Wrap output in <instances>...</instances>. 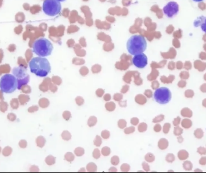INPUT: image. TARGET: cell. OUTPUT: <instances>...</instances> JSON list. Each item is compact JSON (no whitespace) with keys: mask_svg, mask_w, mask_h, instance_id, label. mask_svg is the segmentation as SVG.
<instances>
[{"mask_svg":"<svg viewBox=\"0 0 206 173\" xmlns=\"http://www.w3.org/2000/svg\"><path fill=\"white\" fill-rule=\"evenodd\" d=\"M30 71L39 77H45L51 71V66L48 60L45 58L34 57L29 62Z\"/></svg>","mask_w":206,"mask_h":173,"instance_id":"1","label":"cell"},{"mask_svg":"<svg viewBox=\"0 0 206 173\" xmlns=\"http://www.w3.org/2000/svg\"><path fill=\"white\" fill-rule=\"evenodd\" d=\"M192 125V122L190 120L187 118H184L181 121V126L185 129H189Z\"/></svg>","mask_w":206,"mask_h":173,"instance_id":"14","label":"cell"},{"mask_svg":"<svg viewBox=\"0 0 206 173\" xmlns=\"http://www.w3.org/2000/svg\"><path fill=\"white\" fill-rule=\"evenodd\" d=\"M170 127H171V125H170L169 123H166L163 127V132L165 133H168Z\"/></svg>","mask_w":206,"mask_h":173,"instance_id":"25","label":"cell"},{"mask_svg":"<svg viewBox=\"0 0 206 173\" xmlns=\"http://www.w3.org/2000/svg\"><path fill=\"white\" fill-rule=\"evenodd\" d=\"M204 48L205 51H206V44L204 45Z\"/></svg>","mask_w":206,"mask_h":173,"instance_id":"42","label":"cell"},{"mask_svg":"<svg viewBox=\"0 0 206 173\" xmlns=\"http://www.w3.org/2000/svg\"><path fill=\"white\" fill-rule=\"evenodd\" d=\"M62 6L57 0H44L42 5L43 12L45 15L50 16H55L61 12Z\"/></svg>","mask_w":206,"mask_h":173,"instance_id":"5","label":"cell"},{"mask_svg":"<svg viewBox=\"0 0 206 173\" xmlns=\"http://www.w3.org/2000/svg\"><path fill=\"white\" fill-rule=\"evenodd\" d=\"M194 26L195 27H201L202 31L206 33V17L204 16H200L194 21Z\"/></svg>","mask_w":206,"mask_h":173,"instance_id":"10","label":"cell"},{"mask_svg":"<svg viewBox=\"0 0 206 173\" xmlns=\"http://www.w3.org/2000/svg\"><path fill=\"white\" fill-rule=\"evenodd\" d=\"M183 63H182L181 61H178L177 63V68L178 69H181L182 68H183Z\"/></svg>","mask_w":206,"mask_h":173,"instance_id":"31","label":"cell"},{"mask_svg":"<svg viewBox=\"0 0 206 173\" xmlns=\"http://www.w3.org/2000/svg\"><path fill=\"white\" fill-rule=\"evenodd\" d=\"M200 90H201L202 92H203V93H206V83H205V84H202V85H201V86H200Z\"/></svg>","mask_w":206,"mask_h":173,"instance_id":"30","label":"cell"},{"mask_svg":"<svg viewBox=\"0 0 206 173\" xmlns=\"http://www.w3.org/2000/svg\"><path fill=\"white\" fill-rule=\"evenodd\" d=\"M160 129H161V127H160V126L159 125V124H157V126L155 127V131H157V132H159V131H160Z\"/></svg>","mask_w":206,"mask_h":173,"instance_id":"34","label":"cell"},{"mask_svg":"<svg viewBox=\"0 0 206 173\" xmlns=\"http://www.w3.org/2000/svg\"><path fill=\"white\" fill-rule=\"evenodd\" d=\"M166 160L168 162H172L175 160V156L174 155L172 154H169L167 156H166Z\"/></svg>","mask_w":206,"mask_h":173,"instance_id":"23","label":"cell"},{"mask_svg":"<svg viewBox=\"0 0 206 173\" xmlns=\"http://www.w3.org/2000/svg\"><path fill=\"white\" fill-rule=\"evenodd\" d=\"M183 129L180 127L178 126V125L174 129V135L176 136L181 135L183 133Z\"/></svg>","mask_w":206,"mask_h":173,"instance_id":"19","label":"cell"},{"mask_svg":"<svg viewBox=\"0 0 206 173\" xmlns=\"http://www.w3.org/2000/svg\"><path fill=\"white\" fill-rule=\"evenodd\" d=\"M199 162H200V163L201 165H205L206 164V156H203V157H201V158L200 159V161H199Z\"/></svg>","mask_w":206,"mask_h":173,"instance_id":"28","label":"cell"},{"mask_svg":"<svg viewBox=\"0 0 206 173\" xmlns=\"http://www.w3.org/2000/svg\"><path fill=\"white\" fill-rule=\"evenodd\" d=\"M197 152L200 155H206V149L204 147H200L197 150Z\"/></svg>","mask_w":206,"mask_h":173,"instance_id":"22","label":"cell"},{"mask_svg":"<svg viewBox=\"0 0 206 173\" xmlns=\"http://www.w3.org/2000/svg\"><path fill=\"white\" fill-rule=\"evenodd\" d=\"M184 67L185 68V69L187 70H188L191 69L192 65H191V63H190V61H186V62L185 63V64H184Z\"/></svg>","mask_w":206,"mask_h":173,"instance_id":"27","label":"cell"},{"mask_svg":"<svg viewBox=\"0 0 206 173\" xmlns=\"http://www.w3.org/2000/svg\"><path fill=\"white\" fill-rule=\"evenodd\" d=\"M147 43L145 37L141 35H132L127 43L128 52L133 55L143 53L146 50Z\"/></svg>","mask_w":206,"mask_h":173,"instance_id":"2","label":"cell"},{"mask_svg":"<svg viewBox=\"0 0 206 173\" xmlns=\"http://www.w3.org/2000/svg\"><path fill=\"white\" fill-rule=\"evenodd\" d=\"M174 68H175L174 63L173 62H171L169 66V69L171 70H172V69H174Z\"/></svg>","mask_w":206,"mask_h":173,"instance_id":"33","label":"cell"},{"mask_svg":"<svg viewBox=\"0 0 206 173\" xmlns=\"http://www.w3.org/2000/svg\"><path fill=\"white\" fill-rule=\"evenodd\" d=\"M193 1H195V2H200V1H203V0H193Z\"/></svg>","mask_w":206,"mask_h":173,"instance_id":"39","label":"cell"},{"mask_svg":"<svg viewBox=\"0 0 206 173\" xmlns=\"http://www.w3.org/2000/svg\"><path fill=\"white\" fill-rule=\"evenodd\" d=\"M57 1H59L60 2H63L65 1H66V0H57Z\"/></svg>","mask_w":206,"mask_h":173,"instance_id":"41","label":"cell"},{"mask_svg":"<svg viewBox=\"0 0 206 173\" xmlns=\"http://www.w3.org/2000/svg\"><path fill=\"white\" fill-rule=\"evenodd\" d=\"M159 144H159V147H160V149H166L168 147V141L166 140V139H162Z\"/></svg>","mask_w":206,"mask_h":173,"instance_id":"18","label":"cell"},{"mask_svg":"<svg viewBox=\"0 0 206 173\" xmlns=\"http://www.w3.org/2000/svg\"><path fill=\"white\" fill-rule=\"evenodd\" d=\"M133 64L138 68H144L147 65L148 58L145 54H137L134 56L132 59Z\"/></svg>","mask_w":206,"mask_h":173,"instance_id":"8","label":"cell"},{"mask_svg":"<svg viewBox=\"0 0 206 173\" xmlns=\"http://www.w3.org/2000/svg\"><path fill=\"white\" fill-rule=\"evenodd\" d=\"M194 135L198 139H201L204 136V132L201 129H196L194 132Z\"/></svg>","mask_w":206,"mask_h":173,"instance_id":"15","label":"cell"},{"mask_svg":"<svg viewBox=\"0 0 206 173\" xmlns=\"http://www.w3.org/2000/svg\"><path fill=\"white\" fill-rule=\"evenodd\" d=\"M164 14L169 18L175 16L179 11V6L176 2L171 1L168 3L163 9Z\"/></svg>","mask_w":206,"mask_h":173,"instance_id":"7","label":"cell"},{"mask_svg":"<svg viewBox=\"0 0 206 173\" xmlns=\"http://www.w3.org/2000/svg\"><path fill=\"white\" fill-rule=\"evenodd\" d=\"M204 80L206 81V73L204 75Z\"/></svg>","mask_w":206,"mask_h":173,"instance_id":"40","label":"cell"},{"mask_svg":"<svg viewBox=\"0 0 206 173\" xmlns=\"http://www.w3.org/2000/svg\"><path fill=\"white\" fill-rule=\"evenodd\" d=\"M177 139H178V141L180 143H181L183 141V138L181 135H179V137H178Z\"/></svg>","mask_w":206,"mask_h":173,"instance_id":"35","label":"cell"},{"mask_svg":"<svg viewBox=\"0 0 206 173\" xmlns=\"http://www.w3.org/2000/svg\"><path fill=\"white\" fill-rule=\"evenodd\" d=\"M18 80L15 76L6 74L0 79V88L3 92L11 93L18 88Z\"/></svg>","mask_w":206,"mask_h":173,"instance_id":"4","label":"cell"},{"mask_svg":"<svg viewBox=\"0 0 206 173\" xmlns=\"http://www.w3.org/2000/svg\"><path fill=\"white\" fill-rule=\"evenodd\" d=\"M184 95L187 98H192L194 96V92L192 90H187L184 93Z\"/></svg>","mask_w":206,"mask_h":173,"instance_id":"21","label":"cell"},{"mask_svg":"<svg viewBox=\"0 0 206 173\" xmlns=\"http://www.w3.org/2000/svg\"><path fill=\"white\" fill-rule=\"evenodd\" d=\"M13 73L18 79H23L27 76V68L23 66H19L13 69Z\"/></svg>","mask_w":206,"mask_h":173,"instance_id":"9","label":"cell"},{"mask_svg":"<svg viewBox=\"0 0 206 173\" xmlns=\"http://www.w3.org/2000/svg\"><path fill=\"white\" fill-rule=\"evenodd\" d=\"M194 66H195V68L198 70L200 72H202L206 69V63H201L199 60H197V61H195V63H194Z\"/></svg>","mask_w":206,"mask_h":173,"instance_id":"11","label":"cell"},{"mask_svg":"<svg viewBox=\"0 0 206 173\" xmlns=\"http://www.w3.org/2000/svg\"><path fill=\"white\" fill-rule=\"evenodd\" d=\"M180 121H181V118L180 117H177V118H175L174 120L173 121L174 125L175 126H178V124L180 123Z\"/></svg>","mask_w":206,"mask_h":173,"instance_id":"26","label":"cell"},{"mask_svg":"<svg viewBox=\"0 0 206 173\" xmlns=\"http://www.w3.org/2000/svg\"><path fill=\"white\" fill-rule=\"evenodd\" d=\"M175 41V43H174L175 46L176 47H180V43H179V41H177V40H176V41Z\"/></svg>","mask_w":206,"mask_h":173,"instance_id":"36","label":"cell"},{"mask_svg":"<svg viewBox=\"0 0 206 173\" xmlns=\"http://www.w3.org/2000/svg\"><path fill=\"white\" fill-rule=\"evenodd\" d=\"M164 118V116L163 115H159V117H157L156 118H155V119L153 121L154 122H159V121H161Z\"/></svg>","mask_w":206,"mask_h":173,"instance_id":"29","label":"cell"},{"mask_svg":"<svg viewBox=\"0 0 206 173\" xmlns=\"http://www.w3.org/2000/svg\"><path fill=\"white\" fill-rule=\"evenodd\" d=\"M175 79V76L174 75H170L168 78H166L165 76L162 77L161 79L164 83H171Z\"/></svg>","mask_w":206,"mask_h":173,"instance_id":"17","label":"cell"},{"mask_svg":"<svg viewBox=\"0 0 206 173\" xmlns=\"http://www.w3.org/2000/svg\"><path fill=\"white\" fill-rule=\"evenodd\" d=\"M171 92L166 87H161L156 90L154 93V98L156 101L160 104H166L171 99Z\"/></svg>","mask_w":206,"mask_h":173,"instance_id":"6","label":"cell"},{"mask_svg":"<svg viewBox=\"0 0 206 173\" xmlns=\"http://www.w3.org/2000/svg\"><path fill=\"white\" fill-rule=\"evenodd\" d=\"M183 168H184V169H185V170H187V171L191 170V169H192V167H193L192 163H191V162H190V161H185V162L183 163Z\"/></svg>","mask_w":206,"mask_h":173,"instance_id":"16","label":"cell"},{"mask_svg":"<svg viewBox=\"0 0 206 173\" xmlns=\"http://www.w3.org/2000/svg\"><path fill=\"white\" fill-rule=\"evenodd\" d=\"M178 157L180 160H186L189 157V153L185 150H181L178 153Z\"/></svg>","mask_w":206,"mask_h":173,"instance_id":"13","label":"cell"},{"mask_svg":"<svg viewBox=\"0 0 206 173\" xmlns=\"http://www.w3.org/2000/svg\"><path fill=\"white\" fill-rule=\"evenodd\" d=\"M180 78L181 79H184V80L187 79L188 78H189V72H186V71H183V72H181L180 74Z\"/></svg>","mask_w":206,"mask_h":173,"instance_id":"20","label":"cell"},{"mask_svg":"<svg viewBox=\"0 0 206 173\" xmlns=\"http://www.w3.org/2000/svg\"><path fill=\"white\" fill-rule=\"evenodd\" d=\"M202 105H203V106H204L205 108H206V99H204L203 101H202Z\"/></svg>","mask_w":206,"mask_h":173,"instance_id":"37","label":"cell"},{"mask_svg":"<svg viewBox=\"0 0 206 173\" xmlns=\"http://www.w3.org/2000/svg\"><path fill=\"white\" fill-rule=\"evenodd\" d=\"M200 57L202 60H206V54L204 52H201L200 55Z\"/></svg>","mask_w":206,"mask_h":173,"instance_id":"32","label":"cell"},{"mask_svg":"<svg viewBox=\"0 0 206 173\" xmlns=\"http://www.w3.org/2000/svg\"><path fill=\"white\" fill-rule=\"evenodd\" d=\"M32 48L34 54L41 57H45L51 55L53 51V46L51 41L47 39L40 37L34 41Z\"/></svg>","mask_w":206,"mask_h":173,"instance_id":"3","label":"cell"},{"mask_svg":"<svg viewBox=\"0 0 206 173\" xmlns=\"http://www.w3.org/2000/svg\"><path fill=\"white\" fill-rule=\"evenodd\" d=\"M186 82L184 79H181L178 83V86L180 87V88H184L186 86Z\"/></svg>","mask_w":206,"mask_h":173,"instance_id":"24","label":"cell"},{"mask_svg":"<svg viewBox=\"0 0 206 173\" xmlns=\"http://www.w3.org/2000/svg\"><path fill=\"white\" fill-rule=\"evenodd\" d=\"M181 114L182 116L185 117H187V118H190L192 117V111L188 108H184L181 111Z\"/></svg>","mask_w":206,"mask_h":173,"instance_id":"12","label":"cell"},{"mask_svg":"<svg viewBox=\"0 0 206 173\" xmlns=\"http://www.w3.org/2000/svg\"><path fill=\"white\" fill-rule=\"evenodd\" d=\"M195 172H202V170H200V169H195Z\"/></svg>","mask_w":206,"mask_h":173,"instance_id":"38","label":"cell"}]
</instances>
